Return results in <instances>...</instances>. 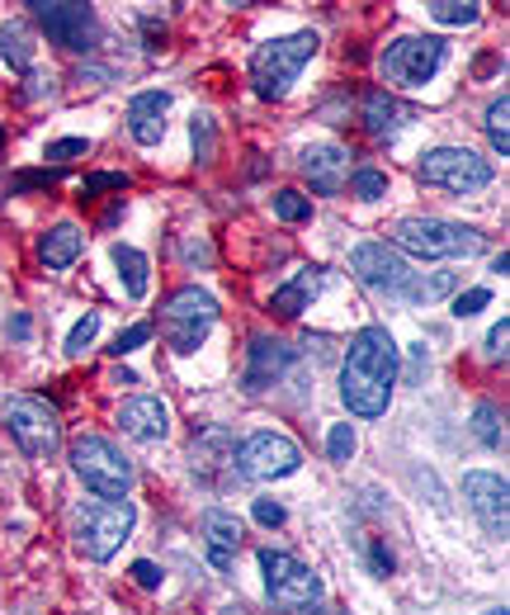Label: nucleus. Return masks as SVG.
I'll return each instance as SVG.
<instances>
[{
	"instance_id": "f257e3e1",
	"label": "nucleus",
	"mask_w": 510,
	"mask_h": 615,
	"mask_svg": "<svg viewBox=\"0 0 510 615\" xmlns=\"http://www.w3.org/2000/svg\"><path fill=\"white\" fill-rule=\"evenodd\" d=\"M397 389V341L388 327H364L354 332L346 365H340V398L354 417H383Z\"/></svg>"
},
{
	"instance_id": "f03ea898",
	"label": "nucleus",
	"mask_w": 510,
	"mask_h": 615,
	"mask_svg": "<svg viewBox=\"0 0 510 615\" xmlns=\"http://www.w3.org/2000/svg\"><path fill=\"white\" fill-rule=\"evenodd\" d=\"M316 48H322V38H316L312 29L260 44L251 52V86H256L260 100H284L288 86L298 81V72L316 58Z\"/></svg>"
},
{
	"instance_id": "7ed1b4c3",
	"label": "nucleus",
	"mask_w": 510,
	"mask_h": 615,
	"mask_svg": "<svg viewBox=\"0 0 510 615\" xmlns=\"http://www.w3.org/2000/svg\"><path fill=\"white\" fill-rule=\"evenodd\" d=\"M482 232L459 227L445 218H397L393 223V251L402 256H425V261H453V256H477Z\"/></svg>"
},
{
	"instance_id": "20e7f679",
	"label": "nucleus",
	"mask_w": 510,
	"mask_h": 615,
	"mask_svg": "<svg viewBox=\"0 0 510 615\" xmlns=\"http://www.w3.org/2000/svg\"><path fill=\"white\" fill-rule=\"evenodd\" d=\"M133 521H137V512H133V502L128 497H119V502H80L76 516H72V530H76V544H80V554L95 558V564H104V558H114L119 554V544L133 536Z\"/></svg>"
},
{
	"instance_id": "39448f33",
	"label": "nucleus",
	"mask_w": 510,
	"mask_h": 615,
	"mask_svg": "<svg viewBox=\"0 0 510 615\" xmlns=\"http://www.w3.org/2000/svg\"><path fill=\"white\" fill-rule=\"evenodd\" d=\"M0 417H5V431L15 435V445L29 459H48L52 450L62 445V417L58 407L38 393H15V398L0 403Z\"/></svg>"
},
{
	"instance_id": "423d86ee",
	"label": "nucleus",
	"mask_w": 510,
	"mask_h": 615,
	"mask_svg": "<svg viewBox=\"0 0 510 615\" xmlns=\"http://www.w3.org/2000/svg\"><path fill=\"white\" fill-rule=\"evenodd\" d=\"M72 469L95 497L119 502V497H128L133 492V464L123 459L104 435H80V441L72 445Z\"/></svg>"
},
{
	"instance_id": "0eeeda50",
	"label": "nucleus",
	"mask_w": 510,
	"mask_h": 615,
	"mask_svg": "<svg viewBox=\"0 0 510 615\" xmlns=\"http://www.w3.org/2000/svg\"><path fill=\"white\" fill-rule=\"evenodd\" d=\"M165 341H171L175 355H195L209 336V327L217 322V298L203 294L199 284H185L165 298Z\"/></svg>"
},
{
	"instance_id": "6e6552de",
	"label": "nucleus",
	"mask_w": 510,
	"mask_h": 615,
	"mask_svg": "<svg viewBox=\"0 0 510 615\" xmlns=\"http://www.w3.org/2000/svg\"><path fill=\"white\" fill-rule=\"evenodd\" d=\"M38 29L66 52H95L100 48V20L80 0H29Z\"/></svg>"
},
{
	"instance_id": "1a4fd4ad",
	"label": "nucleus",
	"mask_w": 510,
	"mask_h": 615,
	"mask_svg": "<svg viewBox=\"0 0 510 615\" xmlns=\"http://www.w3.org/2000/svg\"><path fill=\"white\" fill-rule=\"evenodd\" d=\"M260 573H265V596L279 611H308L322 601V578L308 564H298L294 554L260 550Z\"/></svg>"
},
{
	"instance_id": "9d476101",
	"label": "nucleus",
	"mask_w": 510,
	"mask_h": 615,
	"mask_svg": "<svg viewBox=\"0 0 510 615\" xmlns=\"http://www.w3.org/2000/svg\"><path fill=\"white\" fill-rule=\"evenodd\" d=\"M350 270L364 290L388 294V298H407L411 284H416V270L407 266L402 251H393L388 242H360L350 251Z\"/></svg>"
},
{
	"instance_id": "9b49d317",
	"label": "nucleus",
	"mask_w": 510,
	"mask_h": 615,
	"mask_svg": "<svg viewBox=\"0 0 510 615\" xmlns=\"http://www.w3.org/2000/svg\"><path fill=\"white\" fill-rule=\"evenodd\" d=\"M421 181L449 189V195H477V189L492 185V161H482L468 147H435V152L421 157Z\"/></svg>"
},
{
	"instance_id": "f8f14e48",
	"label": "nucleus",
	"mask_w": 510,
	"mask_h": 615,
	"mask_svg": "<svg viewBox=\"0 0 510 615\" xmlns=\"http://www.w3.org/2000/svg\"><path fill=\"white\" fill-rule=\"evenodd\" d=\"M445 58H449L445 38H397V44L383 48L378 66L393 86H425L445 66Z\"/></svg>"
},
{
	"instance_id": "ddd939ff",
	"label": "nucleus",
	"mask_w": 510,
	"mask_h": 615,
	"mask_svg": "<svg viewBox=\"0 0 510 615\" xmlns=\"http://www.w3.org/2000/svg\"><path fill=\"white\" fill-rule=\"evenodd\" d=\"M298 464H302V450L288 441V435L256 431V435H246V441L237 445L232 469H241L246 478H288V473H298Z\"/></svg>"
},
{
	"instance_id": "4468645a",
	"label": "nucleus",
	"mask_w": 510,
	"mask_h": 615,
	"mask_svg": "<svg viewBox=\"0 0 510 615\" xmlns=\"http://www.w3.org/2000/svg\"><path fill=\"white\" fill-rule=\"evenodd\" d=\"M463 497H468V507H473V516L482 521V530L496 540H506V530H510V488H506V478L501 473H468L463 478Z\"/></svg>"
},
{
	"instance_id": "2eb2a0df",
	"label": "nucleus",
	"mask_w": 510,
	"mask_h": 615,
	"mask_svg": "<svg viewBox=\"0 0 510 615\" xmlns=\"http://www.w3.org/2000/svg\"><path fill=\"white\" fill-rule=\"evenodd\" d=\"M302 175L316 195H340L346 189V175H350V152L336 143H316L302 152Z\"/></svg>"
},
{
	"instance_id": "dca6fc26",
	"label": "nucleus",
	"mask_w": 510,
	"mask_h": 615,
	"mask_svg": "<svg viewBox=\"0 0 510 615\" xmlns=\"http://www.w3.org/2000/svg\"><path fill=\"white\" fill-rule=\"evenodd\" d=\"M119 427L123 435H133V441H165L171 435V407H165L161 398H151V393H142V398H128L119 407Z\"/></svg>"
},
{
	"instance_id": "f3484780",
	"label": "nucleus",
	"mask_w": 510,
	"mask_h": 615,
	"mask_svg": "<svg viewBox=\"0 0 510 615\" xmlns=\"http://www.w3.org/2000/svg\"><path fill=\"white\" fill-rule=\"evenodd\" d=\"M203 536H209L213 568L232 573V564H237V550H241V536H246L241 516L237 512H223V507H209V512H203Z\"/></svg>"
},
{
	"instance_id": "a211bd4d",
	"label": "nucleus",
	"mask_w": 510,
	"mask_h": 615,
	"mask_svg": "<svg viewBox=\"0 0 510 615\" xmlns=\"http://www.w3.org/2000/svg\"><path fill=\"white\" fill-rule=\"evenodd\" d=\"M288 360H294V350H288L284 341L256 336V341H251V360H246V393L274 389V384H279V374L288 369Z\"/></svg>"
},
{
	"instance_id": "6ab92c4d",
	"label": "nucleus",
	"mask_w": 510,
	"mask_h": 615,
	"mask_svg": "<svg viewBox=\"0 0 510 615\" xmlns=\"http://www.w3.org/2000/svg\"><path fill=\"white\" fill-rule=\"evenodd\" d=\"M165 109H171V95H165V90L133 95V104H128V133L142 147H157L165 138Z\"/></svg>"
},
{
	"instance_id": "aec40b11",
	"label": "nucleus",
	"mask_w": 510,
	"mask_h": 615,
	"mask_svg": "<svg viewBox=\"0 0 510 615\" xmlns=\"http://www.w3.org/2000/svg\"><path fill=\"white\" fill-rule=\"evenodd\" d=\"M360 119H364L369 138H393V133H402V123L411 119V109L397 100V95H388V90H369Z\"/></svg>"
},
{
	"instance_id": "412c9836",
	"label": "nucleus",
	"mask_w": 510,
	"mask_h": 615,
	"mask_svg": "<svg viewBox=\"0 0 510 615\" xmlns=\"http://www.w3.org/2000/svg\"><path fill=\"white\" fill-rule=\"evenodd\" d=\"M322 294V270L308 266V270H298L294 280L284 284V290H274L270 298V312H279V318H302L308 312V304Z\"/></svg>"
},
{
	"instance_id": "4be33fe9",
	"label": "nucleus",
	"mask_w": 510,
	"mask_h": 615,
	"mask_svg": "<svg viewBox=\"0 0 510 615\" xmlns=\"http://www.w3.org/2000/svg\"><path fill=\"white\" fill-rule=\"evenodd\" d=\"M80 246H86V232H80L76 223H58L52 232L38 237V261H43L48 270H66V266H76Z\"/></svg>"
},
{
	"instance_id": "5701e85b",
	"label": "nucleus",
	"mask_w": 510,
	"mask_h": 615,
	"mask_svg": "<svg viewBox=\"0 0 510 615\" xmlns=\"http://www.w3.org/2000/svg\"><path fill=\"white\" fill-rule=\"evenodd\" d=\"M189 455H195V469L199 473H213L217 464H232L237 459V445H232V435L223 427H203L195 435V445H189Z\"/></svg>"
},
{
	"instance_id": "b1692460",
	"label": "nucleus",
	"mask_w": 510,
	"mask_h": 615,
	"mask_svg": "<svg viewBox=\"0 0 510 615\" xmlns=\"http://www.w3.org/2000/svg\"><path fill=\"white\" fill-rule=\"evenodd\" d=\"M114 266H119V275H123V290H128V298H147L151 290V261L137 246H114Z\"/></svg>"
},
{
	"instance_id": "393cba45",
	"label": "nucleus",
	"mask_w": 510,
	"mask_h": 615,
	"mask_svg": "<svg viewBox=\"0 0 510 615\" xmlns=\"http://www.w3.org/2000/svg\"><path fill=\"white\" fill-rule=\"evenodd\" d=\"M0 62H5L10 72H29L34 66V34L24 29V24H5V29H0Z\"/></svg>"
},
{
	"instance_id": "a878e982",
	"label": "nucleus",
	"mask_w": 510,
	"mask_h": 615,
	"mask_svg": "<svg viewBox=\"0 0 510 615\" xmlns=\"http://www.w3.org/2000/svg\"><path fill=\"white\" fill-rule=\"evenodd\" d=\"M425 10H431L435 24H453V29H463V24H477V15H482L477 0H435V5H425Z\"/></svg>"
},
{
	"instance_id": "bb28decb",
	"label": "nucleus",
	"mask_w": 510,
	"mask_h": 615,
	"mask_svg": "<svg viewBox=\"0 0 510 615\" xmlns=\"http://www.w3.org/2000/svg\"><path fill=\"white\" fill-rule=\"evenodd\" d=\"M506 119H510V100H506V90L496 95V100L487 104V138H492V147L496 152H510V128H506Z\"/></svg>"
},
{
	"instance_id": "cd10ccee",
	"label": "nucleus",
	"mask_w": 510,
	"mask_h": 615,
	"mask_svg": "<svg viewBox=\"0 0 510 615\" xmlns=\"http://www.w3.org/2000/svg\"><path fill=\"white\" fill-rule=\"evenodd\" d=\"M473 431H477V441L487 445V450H501V445H506V427H501V413H496L492 403H482L477 413H473Z\"/></svg>"
},
{
	"instance_id": "c85d7f7f",
	"label": "nucleus",
	"mask_w": 510,
	"mask_h": 615,
	"mask_svg": "<svg viewBox=\"0 0 510 615\" xmlns=\"http://www.w3.org/2000/svg\"><path fill=\"white\" fill-rule=\"evenodd\" d=\"M350 189H354V199L374 204V199H383V195H388V175H383V171H374V167H360V171L350 175Z\"/></svg>"
},
{
	"instance_id": "c756f323",
	"label": "nucleus",
	"mask_w": 510,
	"mask_h": 615,
	"mask_svg": "<svg viewBox=\"0 0 510 615\" xmlns=\"http://www.w3.org/2000/svg\"><path fill=\"white\" fill-rule=\"evenodd\" d=\"M449 290H453V275H449V270H435L431 280L416 275V284H411V294H407V304H435V298H445Z\"/></svg>"
},
{
	"instance_id": "7c9ffc66",
	"label": "nucleus",
	"mask_w": 510,
	"mask_h": 615,
	"mask_svg": "<svg viewBox=\"0 0 510 615\" xmlns=\"http://www.w3.org/2000/svg\"><path fill=\"white\" fill-rule=\"evenodd\" d=\"M274 218H279V223H308L312 204L302 199L298 189H279V195H274Z\"/></svg>"
},
{
	"instance_id": "2f4dec72",
	"label": "nucleus",
	"mask_w": 510,
	"mask_h": 615,
	"mask_svg": "<svg viewBox=\"0 0 510 615\" xmlns=\"http://www.w3.org/2000/svg\"><path fill=\"white\" fill-rule=\"evenodd\" d=\"M95 336H100V312H86V318L72 327V336H66V355H86Z\"/></svg>"
},
{
	"instance_id": "473e14b6",
	"label": "nucleus",
	"mask_w": 510,
	"mask_h": 615,
	"mask_svg": "<svg viewBox=\"0 0 510 615\" xmlns=\"http://www.w3.org/2000/svg\"><path fill=\"white\" fill-rule=\"evenodd\" d=\"M354 427L350 421H340V427H331V435H326V450H331V459L336 464H350V455H354Z\"/></svg>"
},
{
	"instance_id": "72a5a7b5",
	"label": "nucleus",
	"mask_w": 510,
	"mask_h": 615,
	"mask_svg": "<svg viewBox=\"0 0 510 615\" xmlns=\"http://www.w3.org/2000/svg\"><path fill=\"white\" fill-rule=\"evenodd\" d=\"M195 157L199 161H213V147H217V138H213V119L209 114H195Z\"/></svg>"
},
{
	"instance_id": "f704fd0d",
	"label": "nucleus",
	"mask_w": 510,
	"mask_h": 615,
	"mask_svg": "<svg viewBox=\"0 0 510 615\" xmlns=\"http://www.w3.org/2000/svg\"><path fill=\"white\" fill-rule=\"evenodd\" d=\"M104 189H128V175H119V171L86 175V185H80V199H95V195H104Z\"/></svg>"
},
{
	"instance_id": "c9c22d12",
	"label": "nucleus",
	"mask_w": 510,
	"mask_h": 615,
	"mask_svg": "<svg viewBox=\"0 0 510 615\" xmlns=\"http://www.w3.org/2000/svg\"><path fill=\"white\" fill-rule=\"evenodd\" d=\"M90 152V143L86 138H62V143H48V152H43V161H72V157H86Z\"/></svg>"
},
{
	"instance_id": "e433bc0d",
	"label": "nucleus",
	"mask_w": 510,
	"mask_h": 615,
	"mask_svg": "<svg viewBox=\"0 0 510 615\" xmlns=\"http://www.w3.org/2000/svg\"><path fill=\"white\" fill-rule=\"evenodd\" d=\"M147 341H151V327L137 322V327H128V332L114 336V355H128V350H137V346H147Z\"/></svg>"
},
{
	"instance_id": "4c0bfd02",
	"label": "nucleus",
	"mask_w": 510,
	"mask_h": 615,
	"mask_svg": "<svg viewBox=\"0 0 510 615\" xmlns=\"http://www.w3.org/2000/svg\"><path fill=\"white\" fill-rule=\"evenodd\" d=\"M369 568L378 573V578H388V573L397 568V558H393V550L383 540H369Z\"/></svg>"
},
{
	"instance_id": "58836bf2",
	"label": "nucleus",
	"mask_w": 510,
	"mask_h": 615,
	"mask_svg": "<svg viewBox=\"0 0 510 615\" xmlns=\"http://www.w3.org/2000/svg\"><path fill=\"white\" fill-rule=\"evenodd\" d=\"M487 304H492V294H487V290H468V294L453 298V312H459V318H473V312H482Z\"/></svg>"
},
{
	"instance_id": "ea45409f",
	"label": "nucleus",
	"mask_w": 510,
	"mask_h": 615,
	"mask_svg": "<svg viewBox=\"0 0 510 615\" xmlns=\"http://www.w3.org/2000/svg\"><path fill=\"white\" fill-rule=\"evenodd\" d=\"M256 521L270 526V530H279L284 526V507H279V502H270V497H260L256 502Z\"/></svg>"
},
{
	"instance_id": "a19ab883",
	"label": "nucleus",
	"mask_w": 510,
	"mask_h": 615,
	"mask_svg": "<svg viewBox=\"0 0 510 615\" xmlns=\"http://www.w3.org/2000/svg\"><path fill=\"white\" fill-rule=\"evenodd\" d=\"M43 95H52V76H38V72H29V76H24L20 100H43Z\"/></svg>"
},
{
	"instance_id": "79ce46f5",
	"label": "nucleus",
	"mask_w": 510,
	"mask_h": 615,
	"mask_svg": "<svg viewBox=\"0 0 510 615\" xmlns=\"http://www.w3.org/2000/svg\"><path fill=\"white\" fill-rule=\"evenodd\" d=\"M52 181H62V171H24V175H20V181L10 185V189H15V195H20V189H38V185H52Z\"/></svg>"
},
{
	"instance_id": "37998d69",
	"label": "nucleus",
	"mask_w": 510,
	"mask_h": 615,
	"mask_svg": "<svg viewBox=\"0 0 510 615\" xmlns=\"http://www.w3.org/2000/svg\"><path fill=\"white\" fill-rule=\"evenodd\" d=\"M133 582L137 587H161V568L151 564V558H137V564H133Z\"/></svg>"
},
{
	"instance_id": "c03bdc74",
	"label": "nucleus",
	"mask_w": 510,
	"mask_h": 615,
	"mask_svg": "<svg viewBox=\"0 0 510 615\" xmlns=\"http://www.w3.org/2000/svg\"><path fill=\"white\" fill-rule=\"evenodd\" d=\"M506 336H510V322L501 318V322H496L492 332H487V350L496 355V360H506Z\"/></svg>"
},
{
	"instance_id": "a18cd8bd",
	"label": "nucleus",
	"mask_w": 510,
	"mask_h": 615,
	"mask_svg": "<svg viewBox=\"0 0 510 615\" xmlns=\"http://www.w3.org/2000/svg\"><path fill=\"white\" fill-rule=\"evenodd\" d=\"M29 332H34V322L24 318V312H15V318H10V336H15V341H29Z\"/></svg>"
},
{
	"instance_id": "49530a36",
	"label": "nucleus",
	"mask_w": 510,
	"mask_h": 615,
	"mask_svg": "<svg viewBox=\"0 0 510 615\" xmlns=\"http://www.w3.org/2000/svg\"><path fill=\"white\" fill-rule=\"evenodd\" d=\"M109 379H114V384H128V389L137 384V374H133V369H114V374H109Z\"/></svg>"
},
{
	"instance_id": "de8ad7c7",
	"label": "nucleus",
	"mask_w": 510,
	"mask_h": 615,
	"mask_svg": "<svg viewBox=\"0 0 510 615\" xmlns=\"http://www.w3.org/2000/svg\"><path fill=\"white\" fill-rule=\"evenodd\" d=\"M302 615H340V611H326V606H308Z\"/></svg>"
},
{
	"instance_id": "09e8293b",
	"label": "nucleus",
	"mask_w": 510,
	"mask_h": 615,
	"mask_svg": "<svg viewBox=\"0 0 510 615\" xmlns=\"http://www.w3.org/2000/svg\"><path fill=\"white\" fill-rule=\"evenodd\" d=\"M487 615H506V606H496V611H487Z\"/></svg>"
},
{
	"instance_id": "8fccbe9b",
	"label": "nucleus",
	"mask_w": 510,
	"mask_h": 615,
	"mask_svg": "<svg viewBox=\"0 0 510 615\" xmlns=\"http://www.w3.org/2000/svg\"><path fill=\"white\" fill-rule=\"evenodd\" d=\"M0 143H5V133H0Z\"/></svg>"
}]
</instances>
